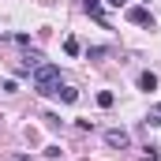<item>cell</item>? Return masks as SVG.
I'll return each instance as SVG.
<instances>
[{"label":"cell","mask_w":161,"mask_h":161,"mask_svg":"<svg viewBox=\"0 0 161 161\" xmlns=\"http://www.w3.org/2000/svg\"><path fill=\"white\" fill-rule=\"evenodd\" d=\"M105 142H109V146H127V142H131V135H127V131H120V127H113V131H105Z\"/></svg>","instance_id":"7a4b0ae2"},{"label":"cell","mask_w":161,"mask_h":161,"mask_svg":"<svg viewBox=\"0 0 161 161\" xmlns=\"http://www.w3.org/2000/svg\"><path fill=\"white\" fill-rule=\"evenodd\" d=\"M56 94H60V97H64V101H75V97H79V94H75V90H71V86H56Z\"/></svg>","instance_id":"8992f818"},{"label":"cell","mask_w":161,"mask_h":161,"mask_svg":"<svg viewBox=\"0 0 161 161\" xmlns=\"http://www.w3.org/2000/svg\"><path fill=\"white\" fill-rule=\"evenodd\" d=\"M97 105H101V109H109V105H113V94H109V90H105V94H97Z\"/></svg>","instance_id":"52a82bcc"},{"label":"cell","mask_w":161,"mask_h":161,"mask_svg":"<svg viewBox=\"0 0 161 161\" xmlns=\"http://www.w3.org/2000/svg\"><path fill=\"white\" fill-rule=\"evenodd\" d=\"M139 86H142V90H158V79H154L150 71H142V75H139Z\"/></svg>","instance_id":"277c9868"},{"label":"cell","mask_w":161,"mask_h":161,"mask_svg":"<svg viewBox=\"0 0 161 161\" xmlns=\"http://www.w3.org/2000/svg\"><path fill=\"white\" fill-rule=\"evenodd\" d=\"M15 161H26V158H15Z\"/></svg>","instance_id":"30bf717a"},{"label":"cell","mask_w":161,"mask_h":161,"mask_svg":"<svg viewBox=\"0 0 161 161\" xmlns=\"http://www.w3.org/2000/svg\"><path fill=\"white\" fill-rule=\"evenodd\" d=\"M82 8H86V11H90V15H94V19H101V0H86V4H82Z\"/></svg>","instance_id":"5b68a950"},{"label":"cell","mask_w":161,"mask_h":161,"mask_svg":"<svg viewBox=\"0 0 161 161\" xmlns=\"http://www.w3.org/2000/svg\"><path fill=\"white\" fill-rule=\"evenodd\" d=\"M154 116H161V105H158V109H154Z\"/></svg>","instance_id":"9c48e42d"},{"label":"cell","mask_w":161,"mask_h":161,"mask_svg":"<svg viewBox=\"0 0 161 161\" xmlns=\"http://www.w3.org/2000/svg\"><path fill=\"white\" fill-rule=\"evenodd\" d=\"M105 4H113V8H120V4H124V0H105Z\"/></svg>","instance_id":"ba28073f"},{"label":"cell","mask_w":161,"mask_h":161,"mask_svg":"<svg viewBox=\"0 0 161 161\" xmlns=\"http://www.w3.org/2000/svg\"><path fill=\"white\" fill-rule=\"evenodd\" d=\"M127 19H131V23H139V26H150V11H146V8H131V11H127Z\"/></svg>","instance_id":"3957f363"},{"label":"cell","mask_w":161,"mask_h":161,"mask_svg":"<svg viewBox=\"0 0 161 161\" xmlns=\"http://www.w3.org/2000/svg\"><path fill=\"white\" fill-rule=\"evenodd\" d=\"M34 86H38V94H56V86H60V68H56V64H38V68H34Z\"/></svg>","instance_id":"6da1fadb"}]
</instances>
